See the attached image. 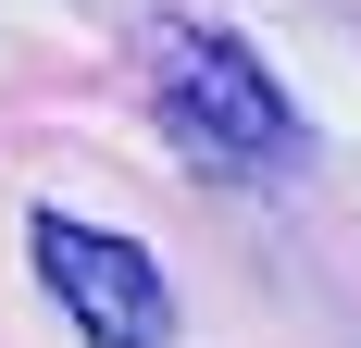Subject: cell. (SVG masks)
I'll list each match as a JSON object with an SVG mask.
<instances>
[{"label":"cell","mask_w":361,"mask_h":348,"mask_svg":"<svg viewBox=\"0 0 361 348\" xmlns=\"http://www.w3.org/2000/svg\"><path fill=\"white\" fill-rule=\"evenodd\" d=\"M149 112L175 125V149L200 174H287L299 149V100L262 75L250 37L200 25V13H149Z\"/></svg>","instance_id":"obj_1"},{"label":"cell","mask_w":361,"mask_h":348,"mask_svg":"<svg viewBox=\"0 0 361 348\" xmlns=\"http://www.w3.org/2000/svg\"><path fill=\"white\" fill-rule=\"evenodd\" d=\"M25 261L50 286V311L75 323L87 348H175V274L149 261L137 237H112L87 211H25Z\"/></svg>","instance_id":"obj_2"}]
</instances>
